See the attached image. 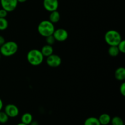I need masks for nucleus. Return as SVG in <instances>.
Listing matches in <instances>:
<instances>
[{
  "label": "nucleus",
  "mask_w": 125,
  "mask_h": 125,
  "mask_svg": "<svg viewBox=\"0 0 125 125\" xmlns=\"http://www.w3.org/2000/svg\"><path fill=\"white\" fill-rule=\"evenodd\" d=\"M21 123H24L26 125H29L31 124L33 121L32 115L29 112H26L21 116Z\"/></svg>",
  "instance_id": "4468645a"
},
{
  "label": "nucleus",
  "mask_w": 125,
  "mask_h": 125,
  "mask_svg": "<svg viewBox=\"0 0 125 125\" xmlns=\"http://www.w3.org/2000/svg\"><path fill=\"white\" fill-rule=\"evenodd\" d=\"M54 30V24L49 20L42 21L37 26V31L39 34L44 37L52 35Z\"/></svg>",
  "instance_id": "f03ea898"
},
{
  "label": "nucleus",
  "mask_w": 125,
  "mask_h": 125,
  "mask_svg": "<svg viewBox=\"0 0 125 125\" xmlns=\"http://www.w3.org/2000/svg\"><path fill=\"white\" fill-rule=\"evenodd\" d=\"M118 50H119L120 52L124 54L125 52V41L124 40H122V41L118 44L117 45Z\"/></svg>",
  "instance_id": "412c9836"
},
{
  "label": "nucleus",
  "mask_w": 125,
  "mask_h": 125,
  "mask_svg": "<svg viewBox=\"0 0 125 125\" xmlns=\"http://www.w3.org/2000/svg\"><path fill=\"white\" fill-rule=\"evenodd\" d=\"M42 54H43V56H44V57H48L50 55L52 54L54 52V49L52 48V46L51 45H45L42 48V49L40 50Z\"/></svg>",
  "instance_id": "9b49d317"
},
{
  "label": "nucleus",
  "mask_w": 125,
  "mask_h": 125,
  "mask_svg": "<svg viewBox=\"0 0 125 125\" xmlns=\"http://www.w3.org/2000/svg\"><path fill=\"white\" fill-rule=\"evenodd\" d=\"M45 41H46V43L47 45H50L52 46V45L54 44L56 40L54 39V37L53 35H51L45 37Z\"/></svg>",
  "instance_id": "aec40b11"
},
{
  "label": "nucleus",
  "mask_w": 125,
  "mask_h": 125,
  "mask_svg": "<svg viewBox=\"0 0 125 125\" xmlns=\"http://www.w3.org/2000/svg\"><path fill=\"white\" fill-rule=\"evenodd\" d=\"M104 40L109 46H117L122 41V38L120 33L117 31L111 29L107 31L104 35Z\"/></svg>",
  "instance_id": "20e7f679"
},
{
  "label": "nucleus",
  "mask_w": 125,
  "mask_h": 125,
  "mask_svg": "<svg viewBox=\"0 0 125 125\" xmlns=\"http://www.w3.org/2000/svg\"><path fill=\"white\" fill-rule=\"evenodd\" d=\"M60 18H61V15H60V13L57 10H54L50 12L48 20L54 24L55 23H57L59 21Z\"/></svg>",
  "instance_id": "ddd939ff"
},
{
  "label": "nucleus",
  "mask_w": 125,
  "mask_h": 125,
  "mask_svg": "<svg viewBox=\"0 0 125 125\" xmlns=\"http://www.w3.org/2000/svg\"><path fill=\"white\" fill-rule=\"evenodd\" d=\"M58 0H43V5L46 10L51 12L52 11L57 10L59 7Z\"/></svg>",
  "instance_id": "1a4fd4ad"
},
{
  "label": "nucleus",
  "mask_w": 125,
  "mask_h": 125,
  "mask_svg": "<svg viewBox=\"0 0 125 125\" xmlns=\"http://www.w3.org/2000/svg\"><path fill=\"white\" fill-rule=\"evenodd\" d=\"M3 106H4L3 101H2V100L0 98V111H2V108H3Z\"/></svg>",
  "instance_id": "393cba45"
},
{
  "label": "nucleus",
  "mask_w": 125,
  "mask_h": 125,
  "mask_svg": "<svg viewBox=\"0 0 125 125\" xmlns=\"http://www.w3.org/2000/svg\"><path fill=\"white\" fill-rule=\"evenodd\" d=\"M4 112L10 118H15L19 114V109L13 104H9L4 107Z\"/></svg>",
  "instance_id": "6e6552de"
},
{
  "label": "nucleus",
  "mask_w": 125,
  "mask_h": 125,
  "mask_svg": "<svg viewBox=\"0 0 125 125\" xmlns=\"http://www.w3.org/2000/svg\"><path fill=\"white\" fill-rule=\"evenodd\" d=\"M17 125H26V124H24V123H18V124H17Z\"/></svg>",
  "instance_id": "bb28decb"
},
{
  "label": "nucleus",
  "mask_w": 125,
  "mask_h": 125,
  "mask_svg": "<svg viewBox=\"0 0 125 125\" xmlns=\"http://www.w3.org/2000/svg\"><path fill=\"white\" fill-rule=\"evenodd\" d=\"M27 60L29 64L32 66H39L42 63L44 60V56L40 50L37 49H32L27 54Z\"/></svg>",
  "instance_id": "f257e3e1"
},
{
  "label": "nucleus",
  "mask_w": 125,
  "mask_h": 125,
  "mask_svg": "<svg viewBox=\"0 0 125 125\" xmlns=\"http://www.w3.org/2000/svg\"><path fill=\"white\" fill-rule=\"evenodd\" d=\"M120 92L122 94V96H125V83L124 82L122 83L120 86Z\"/></svg>",
  "instance_id": "4be33fe9"
},
{
  "label": "nucleus",
  "mask_w": 125,
  "mask_h": 125,
  "mask_svg": "<svg viewBox=\"0 0 125 125\" xmlns=\"http://www.w3.org/2000/svg\"><path fill=\"white\" fill-rule=\"evenodd\" d=\"M5 42H6V40H5L4 37L3 36H2V35H0V46H2Z\"/></svg>",
  "instance_id": "b1692460"
},
{
  "label": "nucleus",
  "mask_w": 125,
  "mask_h": 125,
  "mask_svg": "<svg viewBox=\"0 0 125 125\" xmlns=\"http://www.w3.org/2000/svg\"><path fill=\"white\" fill-rule=\"evenodd\" d=\"M52 35L56 41L61 42L65 41L68 37V31L63 28H58L57 29H55Z\"/></svg>",
  "instance_id": "0eeeda50"
},
{
  "label": "nucleus",
  "mask_w": 125,
  "mask_h": 125,
  "mask_svg": "<svg viewBox=\"0 0 125 125\" xmlns=\"http://www.w3.org/2000/svg\"><path fill=\"white\" fill-rule=\"evenodd\" d=\"M84 125H101L98 118L95 117H90L87 118L84 123Z\"/></svg>",
  "instance_id": "2eb2a0df"
},
{
  "label": "nucleus",
  "mask_w": 125,
  "mask_h": 125,
  "mask_svg": "<svg viewBox=\"0 0 125 125\" xmlns=\"http://www.w3.org/2000/svg\"><path fill=\"white\" fill-rule=\"evenodd\" d=\"M115 78L120 81H123L125 79V69L124 67H118L115 71Z\"/></svg>",
  "instance_id": "9d476101"
},
{
  "label": "nucleus",
  "mask_w": 125,
  "mask_h": 125,
  "mask_svg": "<svg viewBox=\"0 0 125 125\" xmlns=\"http://www.w3.org/2000/svg\"><path fill=\"white\" fill-rule=\"evenodd\" d=\"M18 50V44L15 42H6L2 46H0V53L5 57H10L15 54Z\"/></svg>",
  "instance_id": "7ed1b4c3"
},
{
  "label": "nucleus",
  "mask_w": 125,
  "mask_h": 125,
  "mask_svg": "<svg viewBox=\"0 0 125 125\" xmlns=\"http://www.w3.org/2000/svg\"><path fill=\"white\" fill-rule=\"evenodd\" d=\"M98 118L101 125H107L111 123V117L108 114H102Z\"/></svg>",
  "instance_id": "f8f14e48"
},
{
  "label": "nucleus",
  "mask_w": 125,
  "mask_h": 125,
  "mask_svg": "<svg viewBox=\"0 0 125 125\" xmlns=\"http://www.w3.org/2000/svg\"><path fill=\"white\" fill-rule=\"evenodd\" d=\"M9 12H7L6 10L4 9H0V18H6Z\"/></svg>",
  "instance_id": "5701e85b"
},
{
  "label": "nucleus",
  "mask_w": 125,
  "mask_h": 125,
  "mask_svg": "<svg viewBox=\"0 0 125 125\" xmlns=\"http://www.w3.org/2000/svg\"><path fill=\"white\" fill-rule=\"evenodd\" d=\"M1 7L7 12H13L18 6L17 0H0Z\"/></svg>",
  "instance_id": "39448f33"
},
{
  "label": "nucleus",
  "mask_w": 125,
  "mask_h": 125,
  "mask_svg": "<svg viewBox=\"0 0 125 125\" xmlns=\"http://www.w3.org/2000/svg\"><path fill=\"white\" fill-rule=\"evenodd\" d=\"M9 22L6 18H0V31H4L8 28Z\"/></svg>",
  "instance_id": "a211bd4d"
},
{
  "label": "nucleus",
  "mask_w": 125,
  "mask_h": 125,
  "mask_svg": "<svg viewBox=\"0 0 125 125\" xmlns=\"http://www.w3.org/2000/svg\"><path fill=\"white\" fill-rule=\"evenodd\" d=\"M28 0H17L18 2H20V3H24V2H26Z\"/></svg>",
  "instance_id": "a878e982"
},
{
  "label": "nucleus",
  "mask_w": 125,
  "mask_h": 125,
  "mask_svg": "<svg viewBox=\"0 0 125 125\" xmlns=\"http://www.w3.org/2000/svg\"><path fill=\"white\" fill-rule=\"evenodd\" d=\"M111 123L112 125H124V122L122 118L118 116L111 118Z\"/></svg>",
  "instance_id": "f3484780"
},
{
  "label": "nucleus",
  "mask_w": 125,
  "mask_h": 125,
  "mask_svg": "<svg viewBox=\"0 0 125 125\" xmlns=\"http://www.w3.org/2000/svg\"><path fill=\"white\" fill-rule=\"evenodd\" d=\"M1 53H0V59H1Z\"/></svg>",
  "instance_id": "cd10ccee"
},
{
  "label": "nucleus",
  "mask_w": 125,
  "mask_h": 125,
  "mask_svg": "<svg viewBox=\"0 0 125 125\" xmlns=\"http://www.w3.org/2000/svg\"><path fill=\"white\" fill-rule=\"evenodd\" d=\"M120 51L117 46H109L108 49V54L110 56L115 57L119 54Z\"/></svg>",
  "instance_id": "dca6fc26"
},
{
  "label": "nucleus",
  "mask_w": 125,
  "mask_h": 125,
  "mask_svg": "<svg viewBox=\"0 0 125 125\" xmlns=\"http://www.w3.org/2000/svg\"><path fill=\"white\" fill-rule=\"evenodd\" d=\"M9 117H8L6 112L4 111H0V123L1 124H4L6 123L9 120Z\"/></svg>",
  "instance_id": "6ab92c4d"
},
{
  "label": "nucleus",
  "mask_w": 125,
  "mask_h": 125,
  "mask_svg": "<svg viewBox=\"0 0 125 125\" xmlns=\"http://www.w3.org/2000/svg\"><path fill=\"white\" fill-rule=\"evenodd\" d=\"M46 62L49 67L51 68H57L62 63V59L59 56L52 54L46 57Z\"/></svg>",
  "instance_id": "423d86ee"
}]
</instances>
